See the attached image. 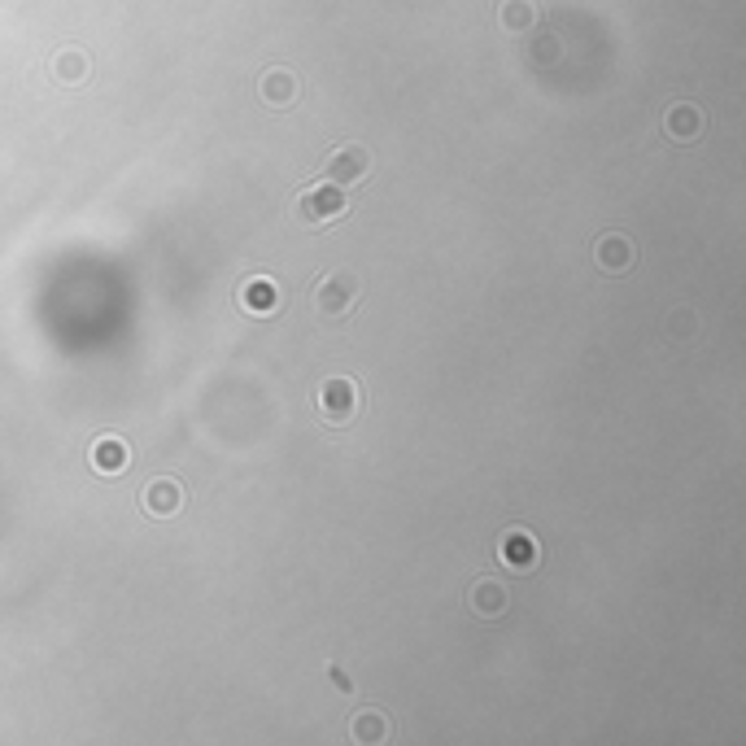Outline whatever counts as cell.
I'll return each mask as SVG.
<instances>
[{
	"instance_id": "1",
	"label": "cell",
	"mask_w": 746,
	"mask_h": 746,
	"mask_svg": "<svg viewBox=\"0 0 746 746\" xmlns=\"http://www.w3.org/2000/svg\"><path fill=\"white\" fill-rule=\"evenodd\" d=\"M345 210H350V201H345V188L328 184V179H319V184H310L297 192L293 201V219L302 227H328L336 219H345Z\"/></svg>"
},
{
	"instance_id": "2",
	"label": "cell",
	"mask_w": 746,
	"mask_h": 746,
	"mask_svg": "<svg viewBox=\"0 0 746 746\" xmlns=\"http://www.w3.org/2000/svg\"><path fill=\"white\" fill-rule=\"evenodd\" d=\"M358 411H363V389H358V380L332 376V380L319 384V415H323V424L341 428V424H350Z\"/></svg>"
},
{
	"instance_id": "3",
	"label": "cell",
	"mask_w": 746,
	"mask_h": 746,
	"mask_svg": "<svg viewBox=\"0 0 746 746\" xmlns=\"http://www.w3.org/2000/svg\"><path fill=\"white\" fill-rule=\"evenodd\" d=\"M371 166H376V158H371L367 144H336L328 158H323V179L336 188H354L371 175Z\"/></svg>"
},
{
	"instance_id": "4",
	"label": "cell",
	"mask_w": 746,
	"mask_h": 746,
	"mask_svg": "<svg viewBox=\"0 0 746 746\" xmlns=\"http://www.w3.org/2000/svg\"><path fill=\"white\" fill-rule=\"evenodd\" d=\"M354 302H358V280H354V275L332 271V275H323V280L315 284V310H319L323 319L350 315Z\"/></svg>"
},
{
	"instance_id": "5",
	"label": "cell",
	"mask_w": 746,
	"mask_h": 746,
	"mask_svg": "<svg viewBox=\"0 0 746 746\" xmlns=\"http://www.w3.org/2000/svg\"><path fill=\"white\" fill-rule=\"evenodd\" d=\"M258 101L271 105V110H293L302 101V79L288 66H267L258 75Z\"/></svg>"
},
{
	"instance_id": "6",
	"label": "cell",
	"mask_w": 746,
	"mask_h": 746,
	"mask_svg": "<svg viewBox=\"0 0 746 746\" xmlns=\"http://www.w3.org/2000/svg\"><path fill=\"white\" fill-rule=\"evenodd\" d=\"M507 607H511V589L502 581H493V576H480V581H472V589H467V611H472L480 624L502 620Z\"/></svg>"
},
{
	"instance_id": "7",
	"label": "cell",
	"mask_w": 746,
	"mask_h": 746,
	"mask_svg": "<svg viewBox=\"0 0 746 746\" xmlns=\"http://www.w3.org/2000/svg\"><path fill=\"white\" fill-rule=\"evenodd\" d=\"M236 302L245 315L254 319H271L275 310H280V284L271 280V275H245L236 288Z\"/></svg>"
},
{
	"instance_id": "8",
	"label": "cell",
	"mask_w": 746,
	"mask_h": 746,
	"mask_svg": "<svg viewBox=\"0 0 746 746\" xmlns=\"http://www.w3.org/2000/svg\"><path fill=\"white\" fill-rule=\"evenodd\" d=\"M498 559L507 563L511 572H533L541 563V546L528 528H507V533L498 537Z\"/></svg>"
},
{
	"instance_id": "9",
	"label": "cell",
	"mask_w": 746,
	"mask_h": 746,
	"mask_svg": "<svg viewBox=\"0 0 746 746\" xmlns=\"http://www.w3.org/2000/svg\"><path fill=\"white\" fill-rule=\"evenodd\" d=\"M184 485L179 480H171V476H162V480H149L144 485V493H140V507L153 515V520H175L179 511H184Z\"/></svg>"
},
{
	"instance_id": "10",
	"label": "cell",
	"mask_w": 746,
	"mask_h": 746,
	"mask_svg": "<svg viewBox=\"0 0 746 746\" xmlns=\"http://www.w3.org/2000/svg\"><path fill=\"white\" fill-rule=\"evenodd\" d=\"M88 463H92V472H101V476H123L127 467H131V445L123 437H96L92 441V450H88Z\"/></svg>"
},
{
	"instance_id": "11",
	"label": "cell",
	"mask_w": 746,
	"mask_h": 746,
	"mask_svg": "<svg viewBox=\"0 0 746 746\" xmlns=\"http://www.w3.org/2000/svg\"><path fill=\"white\" fill-rule=\"evenodd\" d=\"M703 127H707V114L694 101H677L664 114V131H668V140H677V144H694L703 136Z\"/></svg>"
},
{
	"instance_id": "12",
	"label": "cell",
	"mask_w": 746,
	"mask_h": 746,
	"mask_svg": "<svg viewBox=\"0 0 746 746\" xmlns=\"http://www.w3.org/2000/svg\"><path fill=\"white\" fill-rule=\"evenodd\" d=\"M594 258H598V267H603L607 275H624V271L633 267L637 249H633V240L624 236V232H607V236H598Z\"/></svg>"
},
{
	"instance_id": "13",
	"label": "cell",
	"mask_w": 746,
	"mask_h": 746,
	"mask_svg": "<svg viewBox=\"0 0 746 746\" xmlns=\"http://www.w3.org/2000/svg\"><path fill=\"white\" fill-rule=\"evenodd\" d=\"M92 75V62L88 53H79V48H62V53L53 57V79L57 83H83Z\"/></svg>"
},
{
	"instance_id": "14",
	"label": "cell",
	"mask_w": 746,
	"mask_h": 746,
	"mask_svg": "<svg viewBox=\"0 0 746 746\" xmlns=\"http://www.w3.org/2000/svg\"><path fill=\"white\" fill-rule=\"evenodd\" d=\"M350 738H354V742H384V738H389V720H384L380 712H363V716H354Z\"/></svg>"
},
{
	"instance_id": "15",
	"label": "cell",
	"mask_w": 746,
	"mask_h": 746,
	"mask_svg": "<svg viewBox=\"0 0 746 746\" xmlns=\"http://www.w3.org/2000/svg\"><path fill=\"white\" fill-rule=\"evenodd\" d=\"M498 18H502V31H528L537 22V14H533V5H528V0H507Z\"/></svg>"
},
{
	"instance_id": "16",
	"label": "cell",
	"mask_w": 746,
	"mask_h": 746,
	"mask_svg": "<svg viewBox=\"0 0 746 746\" xmlns=\"http://www.w3.org/2000/svg\"><path fill=\"white\" fill-rule=\"evenodd\" d=\"M332 681H336V685H341V690H345V694H350V672H345L341 664H332Z\"/></svg>"
}]
</instances>
